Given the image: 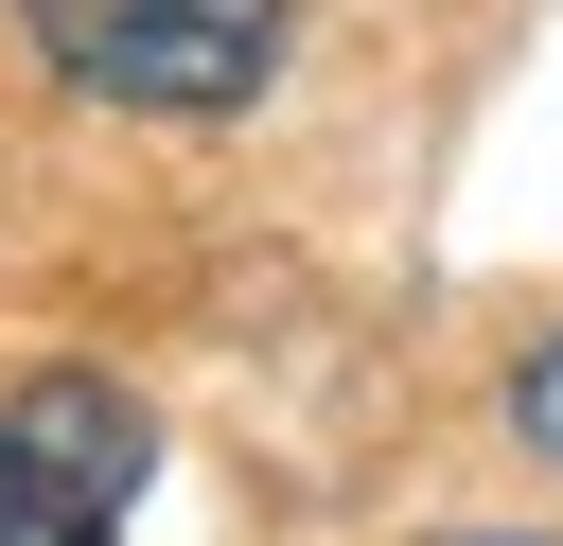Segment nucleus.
I'll return each instance as SVG.
<instances>
[{"instance_id": "obj_1", "label": "nucleus", "mask_w": 563, "mask_h": 546, "mask_svg": "<svg viewBox=\"0 0 563 546\" xmlns=\"http://www.w3.org/2000/svg\"><path fill=\"white\" fill-rule=\"evenodd\" d=\"M35 70L70 106H123V123H229L264 106V70L299 53V0H18Z\"/></svg>"}, {"instance_id": "obj_3", "label": "nucleus", "mask_w": 563, "mask_h": 546, "mask_svg": "<svg viewBox=\"0 0 563 546\" xmlns=\"http://www.w3.org/2000/svg\"><path fill=\"white\" fill-rule=\"evenodd\" d=\"M510 423H528V458H545V476H563V335H545V352H528V370H510Z\"/></svg>"}, {"instance_id": "obj_2", "label": "nucleus", "mask_w": 563, "mask_h": 546, "mask_svg": "<svg viewBox=\"0 0 563 546\" xmlns=\"http://www.w3.org/2000/svg\"><path fill=\"white\" fill-rule=\"evenodd\" d=\"M0 440H18V493H35L53 546H123L141 476H158V423H141L106 370H35V387L0 405Z\"/></svg>"}, {"instance_id": "obj_4", "label": "nucleus", "mask_w": 563, "mask_h": 546, "mask_svg": "<svg viewBox=\"0 0 563 546\" xmlns=\"http://www.w3.org/2000/svg\"><path fill=\"white\" fill-rule=\"evenodd\" d=\"M0 546H53V528H35V493H18V440H0Z\"/></svg>"}]
</instances>
